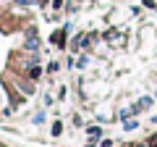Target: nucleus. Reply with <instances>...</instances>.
Listing matches in <instances>:
<instances>
[{
    "label": "nucleus",
    "instance_id": "obj_1",
    "mask_svg": "<svg viewBox=\"0 0 157 147\" xmlns=\"http://www.w3.org/2000/svg\"><path fill=\"white\" fill-rule=\"evenodd\" d=\"M52 42H55V45H63V42H66V37H63V32H55V34H52Z\"/></svg>",
    "mask_w": 157,
    "mask_h": 147
}]
</instances>
